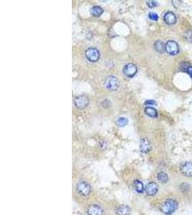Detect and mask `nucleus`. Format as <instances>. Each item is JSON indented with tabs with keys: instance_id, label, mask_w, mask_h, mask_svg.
Wrapping results in <instances>:
<instances>
[{
	"instance_id": "nucleus-6",
	"label": "nucleus",
	"mask_w": 192,
	"mask_h": 215,
	"mask_svg": "<svg viewBox=\"0 0 192 215\" xmlns=\"http://www.w3.org/2000/svg\"><path fill=\"white\" fill-rule=\"evenodd\" d=\"M123 74L127 78H133L138 72V67L133 63H128L123 67Z\"/></svg>"
},
{
	"instance_id": "nucleus-19",
	"label": "nucleus",
	"mask_w": 192,
	"mask_h": 215,
	"mask_svg": "<svg viewBox=\"0 0 192 215\" xmlns=\"http://www.w3.org/2000/svg\"><path fill=\"white\" fill-rule=\"evenodd\" d=\"M127 122H128V120H127V118H124V117H121V118L117 119V124L119 126L122 127V126H125V125L127 124Z\"/></svg>"
},
{
	"instance_id": "nucleus-16",
	"label": "nucleus",
	"mask_w": 192,
	"mask_h": 215,
	"mask_svg": "<svg viewBox=\"0 0 192 215\" xmlns=\"http://www.w3.org/2000/svg\"><path fill=\"white\" fill-rule=\"evenodd\" d=\"M91 14L94 16V17H99L104 12V9L101 7H99V6H94V7L91 8Z\"/></svg>"
},
{
	"instance_id": "nucleus-1",
	"label": "nucleus",
	"mask_w": 192,
	"mask_h": 215,
	"mask_svg": "<svg viewBox=\"0 0 192 215\" xmlns=\"http://www.w3.org/2000/svg\"><path fill=\"white\" fill-rule=\"evenodd\" d=\"M178 208V202L175 199H168L161 206V209L164 214H171L173 213Z\"/></svg>"
},
{
	"instance_id": "nucleus-10",
	"label": "nucleus",
	"mask_w": 192,
	"mask_h": 215,
	"mask_svg": "<svg viewBox=\"0 0 192 215\" xmlns=\"http://www.w3.org/2000/svg\"><path fill=\"white\" fill-rule=\"evenodd\" d=\"M158 190V186L155 182H150L147 184L146 187V192L147 194L149 196H154L157 194Z\"/></svg>"
},
{
	"instance_id": "nucleus-8",
	"label": "nucleus",
	"mask_w": 192,
	"mask_h": 215,
	"mask_svg": "<svg viewBox=\"0 0 192 215\" xmlns=\"http://www.w3.org/2000/svg\"><path fill=\"white\" fill-rule=\"evenodd\" d=\"M180 171L181 174L186 177L192 176V162H186L181 166Z\"/></svg>"
},
{
	"instance_id": "nucleus-20",
	"label": "nucleus",
	"mask_w": 192,
	"mask_h": 215,
	"mask_svg": "<svg viewBox=\"0 0 192 215\" xmlns=\"http://www.w3.org/2000/svg\"><path fill=\"white\" fill-rule=\"evenodd\" d=\"M148 17H149L151 20L153 21H158L159 18L158 15L156 13H154V12H150L149 14H148Z\"/></svg>"
},
{
	"instance_id": "nucleus-9",
	"label": "nucleus",
	"mask_w": 192,
	"mask_h": 215,
	"mask_svg": "<svg viewBox=\"0 0 192 215\" xmlns=\"http://www.w3.org/2000/svg\"><path fill=\"white\" fill-rule=\"evenodd\" d=\"M140 150L143 153H147L151 151V144L148 139H142L140 142Z\"/></svg>"
},
{
	"instance_id": "nucleus-18",
	"label": "nucleus",
	"mask_w": 192,
	"mask_h": 215,
	"mask_svg": "<svg viewBox=\"0 0 192 215\" xmlns=\"http://www.w3.org/2000/svg\"><path fill=\"white\" fill-rule=\"evenodd\" d=\"M157 178L158 180L161 183H166L168 181V176L167 174H166L165 172H163V171L158 174Z\"/></svg>"
},
{
	"instance_id": "nucleus-12",
	"label": "nucleus",
	"mask_w": 192,
	"mask_h": 215,
	"mask_svg": "<svg viewBox=\"0 0 192 215\" xmlns=\"http://www.w3.org/2000/svg\"><path fill=\"white\" fill-rule=\"evenodd\" d=\"M89 215H102L103 210L98 204H92L89 207L87 211Z\"/></svg>"
},
{
	"instance_id": "nucleus-4",
	"label": "nucleus",
	"mask_w": 192,
	"mask_h": 215,
	"mask_svg": "<svg viewBox=\"0 0 192 215\" xmlns=\"http://www.w3.org/2000/svg\"><path fill=\"white\" fill-rule=\"evenodd\" d=\"M85 54H86V58L90 62H96L99 60L100 57L99 51L94 47H90L87 49Z\"/></svg>"
},
{
	"instance_id": "nucleus-3",
	"label": "nucleus",
	"mask_w": 192,
	"mask_h": 215,
	"mask_svg": "<svg viewBox=\"0 0 192 215\" xmlns=\"http://www.w3.org/2000/svg\"><path fill=\"white\" fill-rule=\"evenodd\" d=\"M165 50L171 55H176L179 52L178 45L173 40H169L166 43Z\"/></svg>"
},
{
	"instance_id": "nucleus-14",
	"label": "nucleus",
	"mask_w": 192,
	"mask_h": 215,
	"mask_svg": "<svg viewBox=\"0 0 192 215\" xmlns=\"http://www.w3.org/2000/svg\"><path fill=\"white\" fill-rule=\"evenodd\" d=\"M133 187H134V189H135V190L138 193L142 194L143 192H144V189H145L144 185H143V183L140 182V180L136 179V180L134 181Z\"/></svg>"
},
{
	"instance_id": "nucleus-7",
	"label": "nucleus",
	"mask_w": 192,
	"mask_h": 215,
	"mask_svg": "<svg viewBox=\"0 0 192 215\" xmlns=\"http://www.w3.org/2000/svg\"><path fill=\"white\" fill-rule=\"evenodd\" d=\"M89 100L88 97L86 95H81L78 96L74 100V103H75L76 107L79 109H84L88 106Z\"/></svg>"
},
{
	"instance_id": "nucleus-5",
	"label": "nucleus",
	"mask_w": 192,
	"mask_h": 215,
	"mask_svg": "<svg viewBox=\"0 0 192 215\" xmlns=\"http://www.w3.org/2000/svg\"><path fill=\"white\" fill-rule=\"evenodd\" d=\"M76 190L80 195L86 197L91 193V187L86 182H80L77 184Z\"/></svg>"
},
{
	"instance_id": "nucleus-21",
	"label": "nucleus",
	"mask_w": 192,
	"mask_h": 215,
	"mask_svg": "<svg viewBox=\"0 0 192 215\" xmlns=\"http://www.w3.org/2000/svg\"><path fill=\"white\" fill-rule=\"evenodd\" d=\"M147 4H148V7L151 8L156 7L158 5V4L157 1H147Z\"/></svg>"
},
{
	"instance_id": "nucleus-22",
	"label": "nucleus",
	"mask_w": 192,
	"mask_h": 215,
	"mask_svg": "<svg viewBox=\"0 0 192 215\" xmlns=\"http://www.w3.org/2000/svg\"><path fill=\"white\" fill-rule=\"evenodd\" d=\"M145 105H156V103L153 100H148L145 102Z\"/></svg>"
},
{
	"instance_id": "nucleus-11",
	"label": "nucleus",
	"mask_w": 192,
	"mask_h": 215,
	"mask_svg": "<svg viewBox=\"0 0 192 215\" xmlns=\"http://www.w3.org/2000/svg\"><path fill=\"white\" fill-rule=\"evenodd\" d=\"M163 20L167 25H173L176 22V16L172 12H167L164 14Z\"/></svg>"
},
{
	"instance_id": "nucleus-17",
	"label": "nucleus",
	"mask_w": 192,
	"mask_h": 215,
	"mask_svg": "<svg viewBox=\"0 0 192 215\" xmlns=\"http://www.w3.org/2000/svg\"><path fill=\"white\" fill-rule=\"evenodd\" d=\"M154 47L155 49L158 51V52H160V53H162V52H164L165 50V45L163 44L162 41H156L154 44Z\"/></svg>"
},
{
	"instance_id": "nucleus-13",
	"label": "nucleus",
	"mask_w": 192,
	"mask_h": 215,
	"mask_svg": "<svg viewBox=\"0 0 192 215\" xmlns=\"http://www.w3.org/2000/svg\"><path fill=\"white\" fill-rule=\"evenodd\" d=\"M130 211H131V210L128 206L122 205L117 209L116 212H117V215H130Z\"/></svg>"
},
{
	"instance_id": "nucleus-15",
	"label": "nucleus",
	"mask_w": 192,
	"mask_h": 215,
	"mask_svg": "<svg viewBox=\"0 0 192 215\" xmlns=\"http://www.w3.org/2000/svg\"><path fill=\"white\" fill-rule=\"evenodd\" d=\"M145 113L147 115L151 118H156L158 116L157 110L153 107H146L145 108Z\"/></svg>"
},
{
	"instance_id": "nucleus-2",
	"label": "nucleus",
	"mask_w": 192,
	"mask_h": 215,
	"mask_svg": "<svg viewBox=\"0 0 192 215\" xmlns=\"http://www.w3.org/2000/svg\"><path fill=\"white\" fill-rule=\"evenodd\" d=\"M104 86L109 91H115L119 88V82L116 77L109 76L104 81Z\"/></svg>"
},
{
	"instance_id": "nucleus-23",
	"label": "nucleus",
	"mask_w": 192,
	"mask_h": 215,
	"mask_svg": "<svg viewBox=\"0 0 192 215\" xmlns=\"http://www.w3.org/2000/svg\"><path fill=\"white\" fill-rule=\"evenodd\" d=\"M186 72L190 75V77L192 78V65H190L189 67H188V68L186 70Z\"/></svg>"
}]
</instances>
